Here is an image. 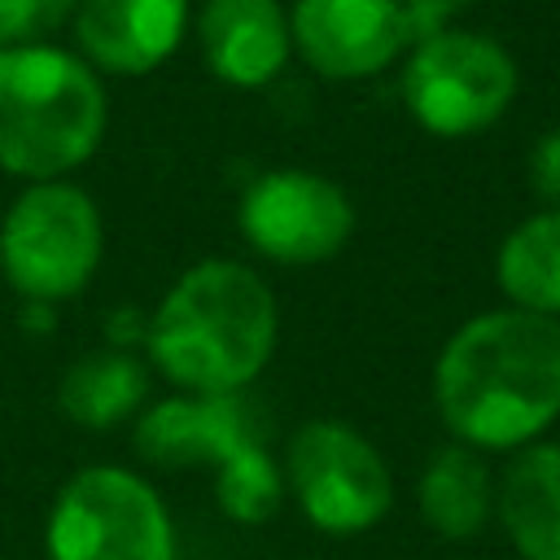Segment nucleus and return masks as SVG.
<instances>
[{
	"label": "nucleus",
	"instance_id": "nucleus-1",
	"mask_svg": "<svg viewBox=\"0 0 560 560\" xmlns=\"http://www.w3.org/2000/svg\"><path fill=\"white\" fill-rule=\"evenodd\" d=\"M433 402L472 451L538 442L560 420V319L521 306L472 315L433 363Z\"/></svg>",
	"mask_w": 560,
	"mask_h": 560
},
{
	"label": "nucleus",
	"instance_id": "nucleus-2",
	"mask_svg": "<svg viewBox=\"0 0 560 560\" xmlns=\"http://www.w3.org/2000/svg\"><path fill=\"white\" fill-rule=\"evenodd\" d=\"M276 298L236 258L192 262L144 328L149 359L184 394H236L276 350Z\"/></svg>",
	"mask_w": 560,
	"mask_h": 560
},
{
	"label": "nucleus",
	"instance_id": "nucleus-3",
	"mask_svg": "<svg viewBox=\"0 0 560 560\" xmlns=\"http://www.w3.org/2000/svg\"><path fill=\"white\" fill-rule=\"evenodd\" d=\"M109 122L101 74L57 44L0 48V171L35 184L83 166Z\"/></svg>",
	"mask_w": 560,
	"mask_h": 560
},
{
	"label": "nucleus",
	"instance_id": "nucleus-4",
	"mask_svg": "<svg viewBox=\"0 0 560 560\" xmlns=\"http://www.w3.org/2000/svg\"><path fill=\"white\" fill-rule=\"evenodd\" d=\"M105 249L96 201L70 179L26 184L0 219V271L31 302L83 293Z\"/></svg>",
	"mask_w": 560,
	"mask_h": 560
},
{
	"label": "nucleus",
	"instance_id": "nucleus-5",
	"mask_svg": "<svg viewBox=\"0 0 560 560\" xmlns=\"http://www.w3.org/2000/svg\"><path fill=\"white\" fill-rule=\"evenodd\" d=\"M512 52L481 31L446 26L420 35L402 61V105L438 140H464L494 127L516 101Z\"/></svg>",
	"mask_w": 560,
	"mask_h": 560
},
{
	"label": "nucleus",
	"instance_id": "nucleus-6",
	"mask_svg": "<svg viewBox=\"0 0 560 560\" xmlns=\"http://www.w3.org/2000/svg\"><path fill=\"white\" fill-rule=\"evenodd\" d=\"M44 547L48 560H175V525L144 477L92 464L52 499Z\"/></svg>",
	"mask_w": 560,
	"mask_h": 560
},
{
	"label": "nucleus",
	"instance_id": "nucleus-7",
	"mask_svg": "<svg viewBox=\"0 0 560 560\" xmlns=\"http://www.w3.org/2000/svg\"><path fill=\"white\" fill-rule=\"evenodd\" d=\"M284 490H293L302 516L332 538L372 529L394 503V477L381 451L341 420H306L289 438Z\"/></svg>",
	"mask_w": 560,
	"mask_h": 560
},
{
	"label": "nucleus",
	"instance_id": "nucleus-8",
	"mask_svg": "<svg viewBox=\"0 0 560 560\" xmlns=\"http://www.w3.org/2000/svg\"><path fill=\"white\" fill-rule=\"evenodd\" d=\"M236 223L254 254L280 267H311L346 249L354 232V206L332 179L280 166L245 188Z\"/></svg>",
	"mask_w": 560,
	"mask_h": 560
},
{
	"label": "nucleus",
	"instance_id": "nucleus-9",
	"mask_svg": "<svg viewBox=\"0 0 560 560\" xmlns=\"http://www.w3.org/2000/svg\"><path fill=\"white\" fill-rule=\"evenodd\" d=\"M289 31L293 52L337 83L372 79L416 44L402 0H293Z\"/></svg>",
	"mask_w": 560,
	"mask_h": 560
},
{
	"label": "nucleus",
	"instance_id": "nucleus-10",
	"mask_svg": "<svg viewBox=\"0 0 560 560\" xmlns=\"http://www.w3.org/2000/svg\"><path fill=\"white\" fill-rule=\"evenodd\" d=\"M188 0H79L70 26L96 74L140 79L175 57L188 35Z\"/></svg>",
	"mask_w": 560,
	"mask_h": 560
},
{
	"label": "nucleus",
	"instance_id": "nucleus-11",
	"mask_svg": "<svg viewBox=\"0 0 560 560\" xmlns=\"http://www.w3.org/2000/svg\"><path fill=\"white\" fill-rule=\"evenodd\" d=\"M197 44L219 83L241 92L267 88L293 57L289 9L280 0H201Z\"/></svg>",
	"mask_w": 560,
	"mask_h": 560
},
{
	"label": "nucleus",
	"instance_id": "nucleus-12",
	"mask_svg": "<svg viewBox=\"0 0 560 560\" xmlns=\"http://www.w3.org/2000/svg\"><path fill=\"white\" fill-rule=\"evenodd\" d=\"M245 442L258 438L236 394H175L153 402L136 420V451L144 464L158 468H188V464L219 468Z\"/></svg>",
	"mask_w": 560,
	"mask_h": 560
},
{
	"label": "nucleus",
	"instance_id": "nucleus-13",
	"mask_svg": "<svg viewBox=\"0 0 560 560\" xmlns=\"http://www.w3.org/2000/svg\"><path fill=\"white\" fill-rule=\"evenodd\" d=\"M494 516L521 560H560V442H529L494 486Z\"/></svg>",
	"mask_w": 560,
	"mask_h": 560
},
{
	"label": "nucleus",
	"instance_id": "nucleus-14",
	"mask_svg": "<svg viewBox=\"0 0 560 560\" xmlns=\"http://www.w3.org/2000/svg\"><path fill=\"white\" fill-rule=\"evenodd\" d=\"M416 503H420L424 525L438 538H455V542L459 538H472L494 516V481H490V468L464 442L442 446V451H433V459L420 472Z\"/></svg>",
	"mask_w": 560,
	"mask_h": 560
},
{
	"label": "nucleus",
	"instance_id": "nucleus-15",
	"mask_svg": "<svg viewBox=\"0 0 560 560\" xmlns=\"http://www.w3.org/2000/svg\"><path fill=\"white\" fill-rule=\"evenodd\" d=\"M149 394V372L131 350L105 346L74 359L61 376L57 402L83 429H114L118 420L136 416Z\"/></svg>",
	"mask_w": 560,
	"mask_h": 560
},
{
	"label": "nucleus",
	"instance_id": "nucleus-16",
	"mask_svg": "<svg viewBox=\"0 0 560 560\" xmlns=\"http://www.w3.org/2000/svg\"><path fill=\"white\" fill-rule=\"evenodd\" d=\"M494 280L508 293V306L560 319V210H538L503 236Z\"/></svg>",
	"mask_w": 560,
	"mask_h": 560
},
{
	"label": "nucleus",
	"instance_id": "nucleus-17",
	"mask_svg": "<svg viewBox=\"0 0 560 560\" xmlns=\"http://www.w3.org/2000/svg\"><path fill=\"white\" fill-rule=\"evenodd\" d=\"M214 499L232 521L262 525L284 499V468L258 442H245L214 468Z\"/></svg>",
	"mask_w": 560,
	"mask_h": 560
},
{
	"label": "nucleus",
	"instance_id": "nucleus-18",
	"mask_svg": "<svg viewBox=\"0 0 560 560\" xmlns=\"http://www.w3.org/2000/svg\"><path fill=\"white\" fill-rule=\"evenodd\" d=\"M79 0H0V48L4 44H44L57 26L74 18Z\"/></svg>",
	"mask_w": 560,
	"mask_h": 560
},
{
	"label": "nucleus",
	"instance_id": "nucleus-19",
	"mask_svg": "<svg viewBox=\"0 0 560 560\" xmlns=\"http://www.w3.org/2000/svg\"><path fill=\"white\" fill-rule=\"evenodd\" d=\"M529 188L534 197L547 206V210H560V127L542 131L534 144H529Z\"/></svg>",
	"mask_w": 560,
	"mask_h": 560
},
{
	"label": "nucleus",
	"instance_id": "nucleus-20",
	"mask_svg": "<svg viewBox=\"0 0 560 560\" xmlns=\"http://www.w3.org/2000/svg\"><path fill=\"white\" fill-rule=\"evenodd\" d=\"M472 0H402L407 9V22H411V35H433V31H446L455 26V18L468 9Z\"/></svg>",
	"mask_w": 560,
	"mask_h": 560
}]
</instances>
